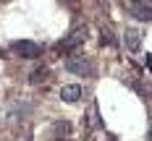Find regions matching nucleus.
<instances>
[{"mask_svg":"<svg viewBox=\"0 0 152 141\" xmlns=\"http://www.w3.org/2000/svg\"><path fill=\"white\" fill-rule=\"evenodd\" d=\"M61 99L68 102V105H76L81 99V86L79 84H66V86H61Z\"/></svg>","mask_w":152,"mask_h":141,"instance_id":"obj_5","label":"nucleus"},{"mask_svg":"<svg viewBox=\"0 0 152 141\" xmlns=\"http://www.w3.org/2000/svg\"><path fill=\"white\" fill-rule=\"evenodd\" d=\"M47 76H50V71H47V65H39V68H34L29 76V84H42V81H47Z\"/></svg>","mask_w":152,"mask_h":141,"instance_id":"obj_7","label":"nucleus"},{"mask_svg":"<svg viewBox=\"0 0 152 141\" xmlns=\"http://www.w3.org/2000/svg\"><path fill=\"white\" fill-rule=\"evenodd\" d=\"M126 11L137 21H152V5H147V3H126Z\"/></svg>","mask_w":152,"mask_h":141,"instance_id":"obj_4","label":"nucleus"},{"mask_svg":"<svg viewBox=\"0 0 152 141\" xmlns=\"http://www.w3.org/2000/svg\"><path fill=\"white\" fill-rule=\"evenodd\" d=\"M13 52L21 55V58H26V60H34V58L42 55V47L37 42H29V39H18V42H13Z\"/></svg>","mask_w":152,"mask_h":141,"instance_id":"obj_3","label":"nucleus"},{"mask_svg":"<svg viewBox=\"0 0 152 141\" xmlns=\"http://www.w3.org/2000/svg\"><path fill=\"white\" fill-rule=\"evenodd\" d=\"M63 65L68 73H76V76H89L92 73V63L84 60V55H68Z\"/></svg>","mask_w":152,"mask_h":141,"instance_id":"obj_2","label":"nucleus"},{"mask_svg":"<svg viewBox=\"0 0 152 141\" xmlns=\"http://www.w3.org/2000/svg\"><path fill=\"white\" fill-rule=\"evenodd\" d=\"M150 141H152V128H150Z\"/></svg>","mask_w":152,"mask_h":141,"instance_id":"obj_8","label":"nucleus"},{"mask_svg":"<svg viewBox=\"0 0 152 141\" xmlns=\"http://www.w3.org/2000/svg\"><path fill=\"white\" fill-rule=\"evenodd\" d=\"M84 39H87V29H81V26H79V29L68 31L61 42L55 45V52H74V50H79V47L84 45Z\"/></svg>","mask_w":152,"mask_h":141,"instance_id":"obj_1","label":"nucleus"},{"mask_svg":"<svg viewBox=\"0 0 152 141\" xmlns=\"http://www.w3.org/2000/svg\"><path fill=\"white\" fill-rule=\"evenodd\" d=\"M123 45L129 47L131 52H139V50H142V34H139L137 29H126L123 31Z\"/></svg>","mask_w":152,"mask_h":141,"instance_id":"obj_6","label":"nucleus"}]
</instances>
